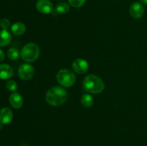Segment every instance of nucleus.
Wrapping results in <instances>:
<instances>
[{"label": "nucleus", "instance_id": "nucleus-14", "mask_svg": "<svg viewBox=\"0 0 147 146\" xmlns=\"http://www.w3.org/2000/svg\"><path fill=\"white\" fill-rule=\"evenodd\" d=\"M80 101H81L82 105L86 108H89L93 106V103H94V100H93V97L89 94H83L81 99H80Z\"/></svg>", "mask_w": 147, "mask_h": 146}, {"label": "nucleus", "instance_id": "nucleus-21", "mask_svg": "<svg viewBox=\"0 0 147 146\" xmlns=\"http://www.w3.org/2000/svg\"><path fill=\"white\" fill-rule=\"evenodd\" d=\"M141 2H142V4L147 5V0H141Z\"/></svg>", "mask_w": 147, "mask_h": 146}, {"label": "nucleus", "instance_id": "nucleus-10", "mask_svg": "<svg viewBox=\"0 0 147 146\" xmlns=\"http://www.w3.org/2000/svg\"><path fill=\"white\" fill-rule=\"evenodd\" d=\"M14 74L12 67L7 64H0V79L7 80L12 77Z\"/></svg>", "mask_w": 147, "mask_h": 146}, {"label": "nucleus", "instance_id": "nucleus-20", "mask_svg": "<svg viewBox=\"0 0 147 146\" xmlns=\"http://www.w3.org/2000/svg\"><path fill=\"white\" fill-rule=\"evenodd\" d=\"M4 58H5V55H4V52L1 50H0V62H2L4 60Z\"/></svg>", "mask_w": 147, "mask_h": 146}, {"label": "nucleus", "instance_id": "nucleus-11", "mask_svg": "<svg viewBox=\"0 0 147 146\" xmlns=\"http://www.w3.org/2000/svg\"><path fill=\"white\" fill-rule=\"evenodd\" d=\"M9 103L11 107L15 109L21 108L23 104V98L18 92H14L10 94Z\"/></svg>", "mask_w": 147, "mask_h": 146}, {"label": "nucleus", "instance_id": "nucleus-1", "mask_svg": "<svg viewBox=\"0 0 147 146\" xmlns=\"http://www.w3.org/2000/svg\"><path fill=\"white\" fill-rule=\"evenodd\" d=\"M67 93L65 89L60 87H53L49 89L45 95V100L52 106H59L66 102Z\"/></svg>", "mask_w": 147, "mask_h": 146}, {"label": "nucleus", "instance_id": "nucleus-7", "mask_svg": "<svg viewBox=\"0 0 147 146\" xmlns=\"http://www.w3.org/2000/svg\"><path fill=\"white\" fill-rule=\"evenodd\" d=\"M36 8L39 12L47 14L53 11V6L49 0H38L36 4Z\"/></svg>", "mask_w": 147, "mask_h": 146}, {"label": "nucleus", "instance_id": "nucleus-6", "mask_svg": "<svg viewBox=\"0 0 147 146\" xmlns=\"http://www.w3.org/2000/svg\"><path fill=\"white\" fill-rule=\"evenodd\" d=\"M89 64L84 59H76L72 64V68L78 74H84L88 71Z\"/></svg>", "mask_w": 147, "mask_h": 146}, {"label": "nucleus", "instance_id": "nucleus-18", "mask_svg": "<svg viewBox=\"0 0 147 146\" xmlns=\"http://www.w3.org/2000/svg\"><path fill=\"white\" fill-rule=\"evenodd\" d=\"M68 2L72 7L75 8H79L85 4L86 0H68Z\"/></svg>", "mask_w": 147, "mask_h": 146}, {"label": "nucleus", "instance_id": "nucleus-13", "mask_svg": "<svg viewBox=\"0 0 147 146\" xmlns=\"http://www.w3.org/2000/svg\"><path fill=\"white\" fill-rule=\"evenodd\" d=\"M11 31L15 35H22L26 31V26L22 22H16L11 25Z\"/></svg>", "mask_w": 147, "mask_h": 146}, {"label": "nucleus", "instance_id": "nucleus-2", "mask_svg": "<svg viewBox=\"0 0 147 146\" xmlns=\"http://www.w3.org/2000/svg\"><path fill=\"white\" fill-rule=\"evenodd\" d=\"M85 91L92 94H98L104 90V83L101 79L94 74H89L85 77L83 82Z\"/></svg>", "mask_w": 147, "mask_h": 146}, {"label": "nucleus", "instance_id": "nucleus-5", "mask_svg": "<svg viewBox=\"0 0 147 146\" xmlns=\"http://www.w3.org/2000/svg\"><path fill=\"white\" fill-rule=\"evenodd\" d=\"M34 74V69L31 64H23L19 67L18 74L23 80H30Z\"/></svg>", "mask_w": 147, "mask_h": 146}, {"label": "nucleus", "instance_id": "nucleus-3", "mask_svg": "<svg viewBox=\"0 0 147 146\" xmlns=\"http://www.w3.org/2000/svg\"><path fill=\"white\" fill-rule=\"evenodd\" d=\"M40 55V47L36 43L30 42L26 44L21 51V57L27 62H34Z\"/></svg>", "mask_w": 147, "mask_h": 146}, {"label": "nucleus", "instance_id": "nucleus-19", "mask_svg": "<svg viewBox=\"0 0 147 146\" xmlns=\"http://www.w3.org/2000/svg\"><path fill=\"white\" fill-rule=\"evenodd\" d=\"M10 26V21L7 19H3L0 21V27L2 29L7 30Z\"/></svg>", "mask_w": 147, "mask_h": 146}, {"label": "nucleus", "instance_id": "nucleus-9", "mask_svg": "<svg viewBox=\"0 0 147 146\" xmlns=\"http://www.w3.org/2000/svg\"><path fill=\"white\" fill-rule=\"evenodd\" d=\"M13 119L12 111L8 107H4L0 110V123L3 125L11 123Z\"/></svg>", "mask_w": 147, "mask_h": 146}, {"label": "nucleus", "instance_id": "nucleus-8", "mask_svg": "<svg viewBox=\"0 0 147 146\" xmlns=\"http://www.w3.org/2000/svg\"><path fill=\"white\" fill-rule=\"evenodd\" d=\"M129 13L134 18H142L144 14V7L141 3L134 2L131 5L130 9H129Z\"/></svg>", "mask_w": 147, "mask_h": 146}, {"label": "nucleus", "instance_id": "nucleus-23", "mask_svg": "<svg viewBox=\"0 0 147 146\" xmlns=\"http://www.w3.org/2000/svg\"><path fill=\"white\" fill-rule=\"evenodd\" d=\"M60 1H63V0H60Z\"/></svg>", "mask_w": 147, "mask_h": 146}, {"label": "nucleus", "instance_id": "nucleus-17", "mask_svg": "<svg viewBox=\"0 0 147 146\" xmlns=\"http://www.w3.org/2000/svg\"><path fill=\"white\" fill-rule=\"evenodd\" d=\"M6 87L7 88V90H9V91L14 92L15 90H17V84L15 81L14 80H8L6 83Z\"/></svg>", "mask_w": 147, "mask_h": 146}, {"label": "nucleus", "instance_id": "nucleus-12", "mask_svg": "<svg viewBox=\"0 0 147 146\" xmlns=\"http://www.w3.org/2000/svg\"><path fill=\"white\" fill-rule=\"evenodd\" d=\"M11 41V34L7 30H1L0 31V47H6V46L9 45Z\"/></svg>", "mask_w": 147, "mask_h": 146}, {"label": "nucleus", "instance_id": "nucleus-15", "mask_svg": "<svg viewBox=\"0 0 147 146\" xmlns=\"http://www.w3.org/2000/svg\"><path fill=\"white\" fill-rule=\"evenodd\" d=\"M55 11L59 14H66L70 11V6L65 2L59 3L55 7Z\"/></svg>", "mask_w": 147, "mask_h": 146}, {"label": "nucleus", "instance_id": "nucleus-22", "mask_svg": "<svg viewBox=\"0 0 147 146\" xmlns=\"http://www.w3.org/2000/svg\"><path fill=\"white\" fill-rule=\"evenodd\" d=\"M2 127H3V124L1 123H0V130L2 129Z\"/></svg>", "mask_w": 147, "mask_h": 146}, {"label": "nucleus", "instance_id": "nucleus-16", "mask_svg": "<svg viewBox=\"0 0 147 146\" xmlns=\"http://www.w3.org/2000/svg\"><path fill=\"white\" fill-rule=\"evenodd\" d=\"M7 56H8L10 60H15L19 58L20 53H19V51L16 48H10L7 51Z\"/></svg>", "mask_w": 147, "mask_h": 146}, {"label": "nucleus", "instance_id": "nucleus-4", "mask_svg": "<svg viewBox=\"0 0 147 146\" xmlns=\"http://www.w3.org/2000/svg\"><path fill=\"white\" fill-rule=\"evenodd\" d=\"M57 80L59 84L63 87H70L76 82V75L70 70L63 69L57 72Z\"/></svg>", "mask_w": 147, "mask_h": 146}]
</instances>
